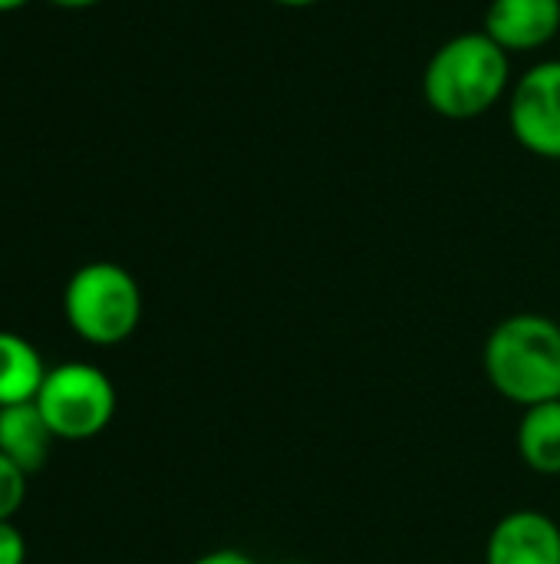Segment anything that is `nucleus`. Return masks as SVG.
<instances>
[{"mask_svg": "<svg viewBox=\"0 0 560 564\" xmlns=\"http://www.w3.org/2000/svg\"><path fill=\"white\" fill-rule=\"evenodd\" d=\"M505 93H512V59L485 30L446 40L422 69V96L429 109L452 122L492 112Z\"/></svg>", "mask_w": 560, "mask_h": 564, "instance_id": "f257e3e1", "label": "nucleus"}, {"mask_svg": "<svg viewBox=\"0 0 560 564\" xmlns=\"http://www.w3.org/2000/svg\"><path fill=\"white\" fill-rule=\"evenodd\" d=\"M485 377L505 400L538 406L560 400V324L545 314H515L485 340Z\"/></svg>", "mask_w": 560, "mask_h": 564, "instance_id": "f03ea898", "label": "nucleus"}, {"mask_svg": "<svg viewBox=\"0 0 560 564\" xmlns=\"http://www.w3.org/2000/svg\"><path fill=\"white\" fill-rule=\"evenodd\" d=\"M63 317L79 340L116 347L142 324V288L122 264L89 261L63 288Z\"/></svg>", "mask_w": 560, "mask_h": 564, "instance_id": "7ed1b4c3", "label": "nucleus"}, {"mask_svg": "<svg viewBox=\"0 0 560 564\" xmlns=\"http://www.w3.org/2000/svg\"><path fill=\"white\" fill-rule=\"evenodd\" d=\"M59 443H89L102 436L116 416V383L109 373L86 360H69L46 370L33 400Z\"/></svg>", "mask_w": 560, "mask_h": 564, "instance_id": "20e7f679", "label": "nucleus"}, {"mask_svg": "<svg viewBox=\"0 0 560 564\" xmlns=\"http://www.w3.org/2000/svg\"><path fill=\"white\" fill-rule=\"evenodd\" d=\"M508 122L521 149L560 162V59H541L512 83Z\"/></svg>", "mask_w": 560, "mask_h": 564, "instance_id": "39448f33", "label": "nucleus"}, {"mask_svg": "<svg viewBox=\"0 0 560 564\" xmlns=\"http://www.w3.org/2000/svg\"><path fill=\"white\" fill-rule=\"evenodd\" d=\"M485 564H560V525L541 509H515L495 522Z\"/></svg>", "mask_w": 560, "mask_h": 564, "instance_id": "423d86ee", "label": "nucleus"}, {"mask_svg": "<svg viewBox=\"0 0 560 564\" xmlns=\"http://www.w3.org/2000/svg\"><path fill=\"white\" fill-rule=\"evenodd\" d=\"M485 33L508 56L541 50L560 33V0H492Z\"/></svg>", "mask_w": 560, "mask_h": 564, "instance_id": "0eeeda50", "label": "nucleus"}, {"mask_svg": "<svg viewBox=\"0 0 560 564\" xmlns=\"http://www.w3.org/2000/svg\"><path fill=\"white\" fill-rule=\"evenodd\" d=\"M53 433L40 413L36 403H17V406H0V453L17 463L26 476L40 473L46 466Z\"/></svg>", "mask_w": 560, "mask_h": 564, "instance_id": "6e6552de", "label": "nucleus"}, {"mask_svg": "<svg viewBox=\"0 0 560 564\" xmlns=\"http://www.w3.org/2000/svg\"><path fill=\"white\" fill-rule=\"evenodd\" d=\"M43 354L20 334L0 330V406L33 403L46 380Z\"/></svg>", "mask_w": 560, "mask_h": 564, "instance_id": "1a4fd4ad", "label": "nucleus"}, {"mask_svg": "<svg viewBox=\"0 0 560 564\" xmlns=\"http://www.w3.org/2000/svg\"><path fill=\"white\" fill-rule=\"evenodd\" d=\"M518 456L538 476H560V400L528 406L521 413Z\"/></svg>", "mask_w": 560, "mask_h": 564, "instance_id": "9d476101", "label": "nucleus"}, {"mask_svg": "<svg viewBox=\"0 0 560 564\" xmlns=\"http://www.w3.org/2000/svg\"><path fill=\"white\" fill-rule=\"evenodd\" d=\"M26 473L0 453V522H13L26 502Z\"/></svg>", "mask_w": 560, "mask_h": 564, "instance_id": "9b49d317", "label": "nucleus"}, {"mask_svg": "<svg viewBox=\"0 0 560 564\" xmlns=\"http://www.w3.org/2000/svg\"><path fill=\"white\" fill-rule=\"evenodd\" d=\"M0 564H26V539L13 522H0Z\"/></svg>", "mask_w": 560, "mask_h": 564, "instance_id": "f8f14e48", "label": "nucleus"}, {"mask_svg": "<svg viewBox=\"0 0 560 564\" xmlns=\"http://www.w3.org/2000/svg\"><path fill=\"white\" fill-rule=\"evenodd\" d=\"M191 564H261V562H254L248 552H238V549H215V552H208V555L195 558Z\"/></svg>", "mask_w": 560, "mask_h": 564, "instance_id": "ddd939ff", "label": "nucleus"}, {"mask_svg": "<svg viewBox=\"0 0 560 564\" xmlns=\"http://www.w3.org/2000/svg\"><path fill=\"white\" fill-rule=\"evenodd\" d=\"M46 3H53L59 10H89V7H96L102 0H46Z\"/></svg>", "mask_w": 560, "mask_h": 564, "instance_id": "4468645a", "label": "nucleus"}, {"mask_svg": "<svg viewBox=\"0 0 560 564\" xmlns=\"http://www.w3.org/2000/svg\"><path fill=\"white\" fill-rule=\"evenodd\" d=\"M271 3H277V7H290V10H304V7H314V3H320V0H271Z\"/></svg>", "mask_w": 560, "mask_h": 564, "instance_id": "2eb2a0df", "label": "nucleus"}, {"mask_svg": "<svg viewBox=\"0 0 560 564\" xmlns=\"http://www.w3.org/2000/svg\"><path fill=\"white\" fill-rule=\"evenodd\" d=\"M30 0H0V13H13V10H20V7H26Z\"/></svg>", "mask_w": 560, "mask_h": 564, "instance_id": "dca6fc26", "label": "nucleus"}, {"mask_svg": "<svg viewBox=\"0 0 560 564\" xmlns=\"http://www.w3.org/2000/svg\"><path fill=\"white\" fill-rule=\"evenodd\" d=\"M277 564H307V562H277Z\"/></svg>", "mask_w": 560, "mask_h": 564, "instance_id": "f3484780", "label": "nucleus"}]
</instances>
